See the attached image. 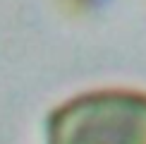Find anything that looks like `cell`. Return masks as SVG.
Instances as JSON below:
<instances>
[{"mask_svg": "<svg viewBox=\"0 0 146 144\" xmlns=\"http://www.w3.org/2000/svg\"><path fill=\"white\" fill-rule=\"evenodd\" d=\"M46 144H146V91L91 89L55 106Z\"/></svg>", "mask_w": 146, "mask_h": 144, "instance_id": "cell-1", "label": "cell"}]
</instances>
